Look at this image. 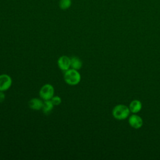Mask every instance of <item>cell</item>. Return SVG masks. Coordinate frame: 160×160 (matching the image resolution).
<instances>
[{
  "instance_id": "5",
  "label": "cell",
  "mask_w": 160,
  "mask_h": 160,
  "mask_svg": "<svg viewBox=\"0 0 160 160\" xmlns=\"http://www.w3.org/2000/svg\"><path fill=\"white\" fill-rule=\"evenodd\" d=\"M58 65L61 70L66 71L71 67V58L66 56H61L58 60Z\"/></svg>"
},
{
  "instance_id": "12",
  "label": "cell",
  "mask_w": 160,
  "mask_h": 160,
  "mask_svg": "<svg viewBox=\"0 0 160 160\" xmlns=\"http://www.w3.org/2000/svg\"><path fill=\"white\" fill-rule=\"evenodd\" d=\"M51 102H52V104H54V106H58L61 103V98L59 96H54L51 99Z\"/></svg>"
},
{
  "instance_id": "6",
  "label": "cell",
  "mask_w": 160,
  "mask_h": 160,
  "mask_svg": "<svg viewBox=\"0 0 160 160\" xmlns=\"http://www.w3.org/2000/svg\"><path fill=\"white\" fill-rule=\"evenodd\" d=\"M128 122L129 125L134 129H139L141 128L143 124L142 119L136 114H132L130 116L128 119Z\"/></svg>"
},
{
  "instance_id": "9",
  "label": "cell",
  "mask_w": 160,
  "mask_h": 160,
  "mask_svg": "<svg viewBox=\"0 0 160 160\" xmlns=\"http://www.w3.org/2000/svg\"><path fill=\"white\" fill-rule=\"evenodd\" d=\"M82 66V62L81 60L78 57H72L71 58V67L72 69L79 70Z\"/></svg>"
},
{
  "instance_id": "8",
  "label": "cell",
  "mask_w": 160,
  "mask_h": 160,
  "mask_svg": "<svg viewBox=\"0 0 160 160\" xmlns=\"http://www.w3.org/2000/svg\"><path fill=\"white\" fill-rule=\"evenodd\" d=\"M129 108L130 111L132 113H137L141 111L142 108V104L139 100L135 99L130 102Z\"/></svg>"
},
{
  "instance_id": "13",
  "label": "cell",
  "mask_w": 160,
  "mask_h": 160,
  "mask_svg": "<svg viewBox=\"0 0 160 160\" xmlns=\"http://www.w3.org/2000/svg\"><path fill=\"white\" fill-rule=\"evenodd\" d=\"M5 99V94L3 91H0V102H2Z\"/></svg>"
},
{
  "instance_id": "10",
  "label": "cell",
  "mask_w": 160,
  "mask_h": 160,
  "mask_svg": "<svg viewBox=\"0 0 160 160\" xmlns=\"http://www.w3.org/2000/svg\"><path fill=\"white\" fill-rule=\"evenodd\" d=\"M54 104L51 102V100H46L43 102V106H42V111L45 114H49L52 110L54 108Z\"/></svg>"
},
{
  "instance_id": "2",
  "label": "cell",
  "mask_w": 160,
  "mask_h": 160,
  "mask_svg": "<svg viewBox=\"0 0 160 160\" xmlns=\"http://www.w3.org/2000/svg\"><path fill=\"white\" fill-rule=\"evenodd\" d=\"M130 113L129 108L124 104H118L112 109V114L113 117L118 120L126 119Z\"/></svg>"
},
{
  "instance_id": "4",
  "label": "cell",
  "mask_w": 160,
  "mask_h": 160,
  "mask_svg": "<svg viewBox=\"0 0 160 160\" xmlns=\"http://www.w3.org/2000/svg\"><path fill=\"white\" fill-rule=\"evenodd\" d=\"M11 78L6 74L0 75V91H6L8 90L12 85Z\"/></svg>"
},
{
  "instance_id": "3",
  "label": "cell",
  "mask_w": 160,
  "mask_h": 160,
  "mask_svg": "<svg viewBox=\"0 0 160 160\" xmlns=\"http://www.w3.org/2000/svg\"><path fill=\"white\" fill-rule=\"evenodd\" d=\"M54 89L51 84H46L43 85L39 90V96L44 101L51 100L54 96Z\"/></svg>"
},
{
  "instance_id": "7",
  "label": "cell",
  "mask_w": 160,
  "mask_h": 160,
  "mask_svg": "<svg viewBox=\"0 0 160 160\" xmlns=\"http://www.w3.org/2000/svg\"><path fill=\"white\" fill-rule=\"evenodd\" d=\"M28 104L31 109L39 111L42 108L43 102L41 101V99L35 98L30 99L28 102Z\"/></svg>"
},
{
  "instance_id": "11",
  "label": "cell",
  "mask_w": 160,
  "mask_h": 160,
  "mask_svg": "<svg viewBox=\"0 0 160 160\" xmlns=\"http://www.w3.org/2000/svg\"><path fill=\"white\" fill-rule=\"evenodd\" d=\"M72 4L71 0H60L59 2V8L62 10L68 9L70 8Z\"/></svg>"
},
{
  "instance_id": "1",
  "label": "cell",
  "mask_w": 160,
  "mask_h": 160,
  "mask_svg": "<svg viewBox=\"0 0 160 160\" xmlns=\"http://www.w3.org/2000/svg\"><path fill=\"white\" fill-rule=\"evenodd\" d=\"M64 79L65 82L71 86H75L79 83L81 81V74L78 70L69 69L64 72Z\"/></svg>"
}]
</instances>
